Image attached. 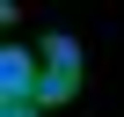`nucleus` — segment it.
I'll return each instance as SVG.
<instances>
[{
  "label": "nucleus",
  "instance_id": "nucleus-1",
  "mask_svg": "<svg viewBox=\"0 0 124 117\" xmlns=\"http://www.w3.org/2000/svg\"><path fill=\"white\" fill-rule=\"evenodd\" d=\"M80 88V44L73 37H44V73H37V102H66Z\"/></svg>",
  "mask_w": 124,
  "mask_h": 117
},
{
  "label": "nucleus",
  "instance_id": "nucleus-3",
  "mask_svg": "<svg viewBox=\"0 0 124 117\" xmlns=\"http://www.w3.org/2000/svg\"><path fill=\"white\" fill-rule=\"evenodd\" d=\"M44 102H0V117H37Z\"/></svg>",
  "mask_w": 124,
  "mask_h": 117
},
{
  "label": "nucleus",
  "instance_id": "nucleus-2",
  "mask_svg": "<svg viewBox=\"0 0 124 117\" xmlns=\"http://www.w3.org/2000/svg\"><path fill=\"white\" fill-rule=\"evenodd\" d=\"M37 73H44V58H29L22 44L0 51V102H37Z\"/></svg>",
  "mask_w": 124,
  "mask_h": 117
}]
</instances>
